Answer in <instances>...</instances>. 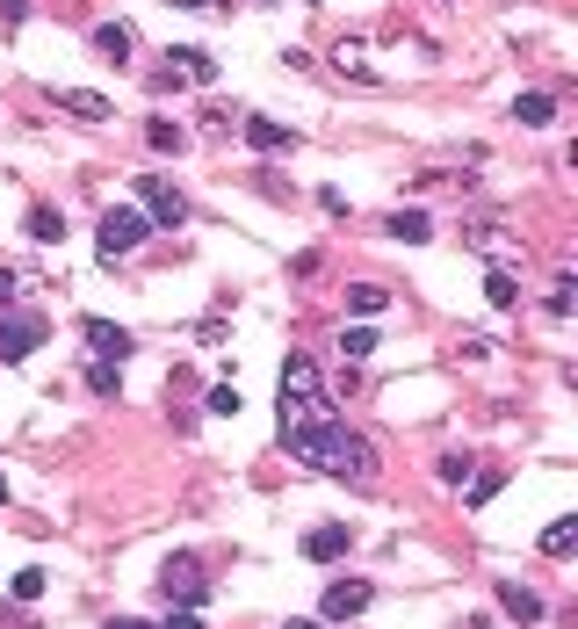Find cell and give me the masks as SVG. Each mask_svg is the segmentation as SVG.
I'll return each mask as SVG.
<instances>
[{
    "label": "cell",
    "mask_w": 578,
    "mask_h": 629,
    "mask_svg": "<svg viewBox=\"0 0 578 629\" xmlns=\"http://www.w3.org/2000/svg\"><path fill=\"white\" fill-rule=\"evenodd\" d=\"M202 406H210V412H232V420H239V384H210V391H202Z\"/></svg>",
    "instance_id": "4316f807"
},
{
    "label": "cell",
    "mask_w": 578,
    "mask_h": 629,
    "mask_svg": "<svg viewBox=\"0 0 578 629\" xmlns=\"http://www.w3.org/2000/svg\"><path fill=\"white\" fill-rule=\"evenodd\" d=\"M470 470H478V456H470V448H448V456L434 464V478L441 485H470Z\"/></svg>",
    "instance_id": "cb8c5ba5"
},
{
    "label": "cell",
    "mask_w": 578,
    "mask_h": 629,
    "mask_svg": "<svg viewBox=\"0 0 578 629\" xmlns=\"http://www.w3.org/2000/svg\"><path fill=\"white\" fill-rule=\"evenodd\" d=\"M29 239H44V246H59V239H65V210L37 203V210H29Z\"/></svg>",
    "instance_id": "603a6c76"
},
{
    "label": "cell",
    "mask_w": 578,
    "mask_h": 629,
    "mask_svg": "<svg viewBox=\"0 0 578 629\" xmlns=\"http://www.w3.org/2000/svg\"><path fill=\"white\" fill-rule=\"evenodd\" d=\"M383 305H391V289H383V283H347V311H355V319H377Z\"/></svg>",
    "instance_id": "ffe728a7"
},
{
    "label": "cell",
    "mask_w": 578,
    "mask_h": 629,
    "mask_svg": "<svg viewBox=\"0 0 578 629\" xmlns=\"http://www.w3.org/2000/svg\"><path fill=\"white\" fill-rule=\"evenodd\" d=\"M81 377H87V391H95V398H116V384H123V377H116V362H101V355H87V369H81Z\"/></svg>",
    "instance_id": "484cf974"
},
{
    "label": "cell",
    "mask_w": 578,
    "mask_h": 629,
    "mask_svg": "<svg viewBox=\"0 0 578 629\" xmlns=\"http://www.w3.org/2000/svg\"><path fill=\"white\" fill-rule=\"evenodd\" d=\"M275 442L290 448L304 470H325V478H340V485H377V448L361 442L340 412L319 420V427H297V434H275Z\"/></svg>",
    "instance_id": "6da1fadb"
},
{
    "label": "cell",
    "mask_w": 578,
    "mask_h": 629,
    "mask_svg": "<svg viewBox=\"0 0 578 629\" xmlns=\"http://www.w3.org/2000/svg\"><path fill=\"white\" fill-rule=\"evenodd\" d=\"M138 196H145V224H167V232H174V224H188V196H181V188H167V182H152V174H145Z\"/></svg>",
    "instance_id": "ba28073f"
},
{
    "label": "cell",
    "mask_w": 578,
    "mask_h": 629,
    "mask_svg": "<svg viewBox=\"0 0 578 629\" xmlns=\"http://www.w3.org/2000/svg\"><path fill=\"white\" fill-rule=\"evenodd\" d=\"M369 601H377V587H369V579H333V587H325V601H319V622H355Z\"/></svg>",
    "instance_id": "8992f818"
},
{
    "label": "cell",
    "mask_w": 578,
    "mask_h": 629,
    "mask_svg": "<svg viewBox=\"0 0 578 629\" xmlns=\"http://www.w3.org/2000/svg\"><path fill=\"white\" fill-rule=\"evenodd\" d=\"M0 499H8V478H0Z\"/></svg>",
    "instance_id": "d590c367"
},
{
    "label": "cell",
    "mask_w": 578,
    "mask_h": 629,
    "mask_svg": "<svg viewBox=\"0 0 578 629\" xmlns=\"http://www.w3.org/2000/svg\"><path fill=\"white\" fill-rule=\"evenodd\" d=\"M319 268H325V254H319V246H304L297 261H290V275H297V283H311V275H319Z\"/></svg>",
    "instance_id": "f1b7e54d"
},
{
    "label": "cell",
    "mask_w": 578,
    "mask_h": 629,
    "mask_svg": "<svg viewBox=\"0 0 578 629\" xmlns=\"http://www.w3.org/2000/svg\"><path fill=\"white\" fill-rule=\"evenodd\" d=\"M145 232H152V224H145V210H131V203L101 210V224H95V246H101V261L116 268L123 254H138V246H145Z\"/></svg>",
    "instance_id": "7a4b0ae2"
},
{
    "label": "cell",
    "mask_w": 578,
    "mask_h": 629,
    "mask_svg": "<svg viewBox=\"0 0 578 629\" xmlns=\"http://www.w3.org/2000/svg\"><path fill=\"white\" fill-rule=\"evenodd\" d=\"M340 355H347V362H369V355H377V325H340Z\"/></svg>",
    "instance_id": "7402d4cb"
},
{
    "label": "cell",
    "mask_w": 578,
    "mask_h": 629,
    "mask_svg": "<svg viewBox=\"0 0 578 629\" xmlns=\"http://www.w3.org/2000/svg\"><path fill=\"white\" fill-rule=\"evenodd\" d=\"M514 297H520L514 268H492V275H484V305H492V311H514Z\"/></svg>",
    "instance_id": "44dd1931"
},
{
    "label": "cell",
    "mask_w": 578,
    "mask_h": 629,
    "mask_svg": "<svg viewBox=\"0 0 578 629\" xmlns=\"http://www.w3.org/2000/svg\"><path fill=\"white\" fill-rule=\"evenodd\" d=\"M290 629H325V622H311V615H297V622H290Z\"/></svg>",
    "instance_id": "e575fe53"
},
{
    "label": "cell",
    "mask_w": 578,
    "mask_h": 629,
    "mask_svg": "<svg viewBox=\"0 0 578 629\" xmlns=\"http://www.w3.org/2000/svg\"><path fill=\"white\" fill-rule=\"evenodd\" d=\"M514 123H528V131H542V123H557V95H514Z\"/></svg>",
    "instance_id": "2e32d148"
},
{
    "label": "cell",
    "mask_w": 578,
    "mask_h": 629,
    "mask_svg": "<svg viewBox=\"0 0 578 629\" xmlns=\"http://www.w3.org/2000/svg\"><path fill=\"white\" fill-rule=\"evenodd\" d=\"M37 593H44V571H37V565L15 571V601H37Z\"/></svg>",
    "instance_id": "f546056e"
},
{
    "label": "cell",
    "mask_w": 578,
    "mask_h": 629,
    "mask_svg": "<svg viewBox=\"0 0 578 629\" xmlns=\"http://www.w3.org/2000/svg\"><path fill=\"white\" fill-rule=\"evenodd\" d=\"M499 492H506V478H499V470H470V492H463V507H492Z\"/></svg>",
    "instance_id": "d4e9b609"
},
{
    "label": "cell",
    "mask_w": 578,
    "mask_h": 629,
    "mask_svg": "<svg viewBox=\"0 0 578 629\" xmlns=\"http://www.w3.org/2000/svg\"><path fill=\"white\" fill-rule=\"evenodd\" d=\"M131 347H138V341H131V333H123V325H109V319H87V355H101V362H131Z\"/></svg>",
    "instance_id": "8fae6325"
},
{
    "label": "cell",
    "mask_w": 578,
    "mask_h": 629,
    "mask_svg": "<svg viewBox=\"0 0 578 629\" xmlns=\"http://www.w3.org/2000/svg\"><path fill=\"white\" fill-rule=\"evenodd\" d=\"M8 297H15V275H8V268H0V305H8Z\"/></svg>",
    "instance_id": "836d02e7"
},
{
    "label": "cell",
    "mask_w": 578,
    "mask_h": 629,
    "mask_svg": "<svg viewBox=\"0 0 578 629\" xmlns=\"http://www.w3.org/2000/svg\"><path fill=\"white\" fill-rule=\"evenodd\" d=\"M499 608H506V622H520V629H536L542 615H550V608H542V593L536 587H514V579H499Z\"/></svg>",
    "instance_id": "7c38bea8"
},
{
    "label": "cell",
    "mask_w": 578,
    "mask_h": 629,
    "mask_svg": "<svg viewBox=\"0 0 578 629\" xmlns=\"http://www.w3.org/2000/svg\"><path fill=\"white\" fill-rule=\"evenodd\" d=\"M101 629H160V622H138V615H116V622H101Z\"/></svg>",
    "instance_id": "1f68e13d"
},
{
    "label": "cell",
    "mask_w": 578,
    "mask_h": 629,
    "mask_svg": "<svg viewBox=\"0 0 578 629\" xmlns=\"http://www.w3.org/2000/svg\"><path fill=\"white\" fill-rule=\"evenodd\" d=\"M571 268H557V289H550V319H571Z\"/></svg>",
    "instance_id": "83f0119b"
},
{
    "label": "cell",
    "mask_w": 578,
    "mask_h": 629,
    "mask_svg": "<svg viewBox=\"0 0 578 629\" xmlns=\"http://www.w3.org/2000/svg\"><path fill=\"white\" fill-rule=\"evenodd\" d=\"M145 145H152V152H167V160H181V152H188V131H181V123H167V116H152V123H145Z\"/></svg>",
    "instance_id": "ac0fdd59"
},
{
    "label": "cell",
    "mask_w": 578,
    "mask_h": 629,
    "mask_svg": "<svg viewBox=\"0 0 578 629\" xmlns=\"http://www.w3.org/2000/svg\"><path fill=\"white\" fill-rule=\"evenodd\" d=\"M181 81H196V87H210L218 81V59H210V51H167L160 59V73H152V87H181Z\"/></svg>",
    "instance_id": "5b68a950"
},
{
    "label": "cell",
    "mask_w": 578,
    "mask_h": 629,
    "mask_svg": "<svg viewBox=\"0 0 578 629\" xmlns=\"http://www.w3.org/2000/svg\"><path fill=\"white\" fill-rule=\"evenodd\" d=\"M51 102H59L65 116H81V123H109V116H116V102H109V95H87V87H51Z\"/></svg>",
    "instance_id": "4fadbf2b"
},
{
    "label": "cell",
    "mask_w": 578,
    "mask_h": 629,
    "mask_svg": "<svg viewBox=\"0 0 578 629\" xmlns=\"http://www.w3.org/2000/svg\"><path fill=\"white\" fill-rule=\"evenodd\" d=\"M160 593L174 601V608H202V601H210V579H202L196 550H174V557L160 565Z\"/></svg>",
    "instance_id": "3957f363"
},
{
    "label": "cell",
    "mask_w": 578,
    "mask_h": 629,
    "mask_svg": "<svg viewBox=\"0 0 578 629\" xmlns=\"http://www.w3.org/2000/svg\"><path fill=\"white\" fill-rule=\"evenodd\" d=\"M44 341H51V325L29 319V311H8V319H0V362H29Z\"/></svg>",
    "instance_id": "277c9868"
},
{
    "label": "cell",
    "mask_w": 578,
    "mask_h": 629,
    "mask_svg": "<svg viewBox=\"0 0 578 629\" xmlns=\"http://www.w3.org/2000/svg\"><path fill=\"white\" fill-rule=\"evenodd\" d=\"M160 629H202V608H167Z\"/></svg>",
    "instance_id": "4dcf8cb0"
},
{
    "label": "cell",
    "mask_w": 578,
    "mask_h": 629,
    "mask_svg": "<svg viewBox=\"0 0 578 629\" xmlns=\"http://www.w3.org/2000/svg\"><path fill=\"white\" fill-rule=\"evenodd\" d=\"M95 51L109 65H123V59H131V22H95Z\"/></svg>",
    "instance_id": "e0dca14e"
},
{
    "label": "cell",
    "mask_w": 578,
    "mask_h": 629,
    "mask_svg": "<svg viewBox=\"0 0 578 629\" xmlns=\"http://www.w3.org/2000/svg\"><path fill=\"white\" fill-rule=\"evenodd\" d=\"M333 65H340V73H347L355 87H377V65H369V51H361L355 37H340V44H333Z\"/></svg>",
    "instance_id": "5bb4252c"
},
{
    "label": "cell",
    "mask_w": 578,
    "mask_h": 629,
    "mask_svg": "<svg viewBox=\"0 0 578 629\" xmlns=\"http://www.w3.org/2000/svg\"><path fill=\"white\" fill-rule=\"evenodd\" d=\"M167 8H232V0H167Z\"/></svg>",
    "instance_id": "d6a6232c"
},
{
    "label": "cell",
    "mask_w": 578,
    "mask_h": 629,
    "mask_svg": "<svg viewBox=\"0 0 578 629\" xmlns=\"http://www.w3.org/2000/svg\"><path fill=\"white\" fill-rule=\"evenodd\" d=\"M239 131H246V145H254L260 160H290V152H297V131H282L275 116H239Z\"/></svg>",
    "instance_id": "52a82bcc"
},
{
    "label": "cell",
    "mask_w": 578,
    "mask_h": 629,
    "mask_svg": "<svg viewBox=\"0 0 578 629\" xmlns=\"http://www.w3.org/2000/svg\"><path fill=\"white\" fill-rule=\"evenodd\" d=\"M383 232H391V239H427V232H434V218H427V210H391V218H383Z\"/></svg>",
    "instance_id": "d6986e66"
},
{
    "label": "cell",
    "mask_w": 578,
    "mask_h": 629,
    "mask_svg": "<svg viewBox=\"0 0 578 629\" xmlns=\"http://www.w3.org/2000/svg\"><path fill=\"white\" fill-rule=\"evenodd\" d=\"M542 557H550V565H564V557H578V521H571V514H564V521H550V528H542Z\"/></svg>",
    "instance_id": "9a60e30c"
},
{
    "label": "cell",
    "mask_w": 578,
    "mask_h": 629,
    "mask_svg": "<svg viewBox=\"0 0 578 629\" xmlns=\"http://www.w3.org/2000/svg\"><path fill=\"white\" fill-rule=\"evenodd\" d=\"M463 246H470V254H492L499 268L528 261V254H520V239H506V232H499V224H463Z\"/></svg>",
    "instance_id": "9c48e42d"
},
{
    "label": "cell",
    "mask_w": 578,
    "mask_h": 629,
    "mask_svg": "<svg viewBox=\"0 0 578 629\" xmlns=\"http://www.w3.org/2000/svg\"><path fill=\"white\" fill-rule=\"evenodd\" d=\"M347 550H355V535H347V521H319V528H311V535H304V557H311V565H340Z\"/></svg>",
    "instance_id": "30bf717a"
}]
</instances>
